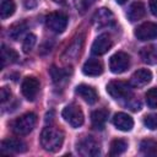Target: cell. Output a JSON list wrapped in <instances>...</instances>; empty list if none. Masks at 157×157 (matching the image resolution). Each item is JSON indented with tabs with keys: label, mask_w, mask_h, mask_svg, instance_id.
Instances as JSON below:
<instances>
[{
	"label": "cell",
	"mask_w": 157,
	"mask_h": 157,
	"mask_svg": "<svg viewBox=\"0 0 157 157\" xmlns=\"http://www.w3.org/2000/svg\"><path fill=\"white\" fill-rule=\"evenodd\" d=\"M146 13V9H145V5L141 2V1H135L130 5L128 12H126V16L128 18L134 22V21H139L141 20Z\"/></svg>",
	"instance_id": "obj_17"
},
{
	"label": "cell",
	"mask_w": 157,
	"mask_h": 157,
	"mask_svg": "<svg viewBox=\"0 0 157 157\" xmlns=\"http://www.w3.org/2000/svg\"><path fill=\"white\" fill-rule=\"evenodd\" d=\"M117 1V4H119V5H123V4H125L128 0H115Z\"/></svg>",
	"instance_id": "obj_32"
},
{
	"label": "cell",
	"mask_w": 157,
	"mask_h": 157,
	"mask_svg": "<svg viewBox=\"0 0 157 157\" xmlns=\"http://www.w3.org/2000/svg\"><path fill=\"white\" fill-rule=\"evenodd\" d=\"M45 25L54 33H63L67 26V16L63 12H52L47 16Z\"/></svg>",
	"instance_id": "obj_6"
},
{
	"label": "cell",
	"mask_w": 157,
	"mask_h": 157,
	"mask_svg": "<svg viewBox=\"0 0 157 157\" xmlns=\"http://www.w3.org/2000/svg\"><path fill=\"white\" fill-rule=\"evenodd\" d=\"M75 92H76V94H78L88 104H94L97 102V99H98V94H97L96 90L93 87L88 86V85H83V83L78 85L76 87Z\"/></svg>",
	"instance_id": "obj_14"
},
{
	"label": "cell",
	"mask_w": 157,
	"mask_h": 157,
	"mask_svg": "<svg viewBox=\"0 0 157 157\" xmlns=\"http://www.w3.org/2000/svg\"><path fill=\"white\" fill-rule=\"evenodd\" d=\"M128 148V142L123 139H115L112 141L110 144V150H109V155L110 156H118L121 155L126 151Z\"/></svg>",
	"instance_id": "obj_22"
},
{
	"label": "cell",
	"mask_w": 157,
	"mask_h": 157,
	"mask_svg": "<svg viewBox=\"0 0 157 157\" xmlns=\"http://www.w3.org/2000/svg\"><path fill=\"white\" fill-rule=\"evenodd\" d=\"M36 40H37V38H36L34 34H32V33L27 34L26 38H25V40H23V44H22L23 52H25V53H29V52L33 49V47H34V44H36Z\"/></svg>",
	"instance_id": "obj_27"
},
{
	"label": "cell",
	"mask_w": 157,
	"mask_h": 157,
	"mask_svg": "<svg viewBox=\"0 0 157 157\" xmlns=\"http://www.w3.org/2000/svg\"><path fill=\"white\" fill-rule=\"evenodd\" d=\"M140 152L145 156H157V140L145 139L140 142Z\"/></svg>",
	"instance_id": "obj_20"
},
{
	"label": "cell",
	"mask_w": 157,
	"mask_h": 157,
	"mask_svg": "<svg viewBox=\"0 0 157 157\" xmlns=\"http://www.w3.org/2000/svg\"><path fill=\"white\" fill-rule=\"evenodd\" d=\"M18 55L17 53L11 49V48H6L5 45H2V49H1V61H2V67L6 65V61H10V63H15L17 60Z\"/></svg>",
	"instance_id": "obj_24"
},
{
	"label": "cell",
	"mask_w": 157,
	"mask_h": 157,
	"mask_svg": "<svg viewBox=\"0 0 157 157\" xmlns=\"http://www.w3.org/2000/svg\"><path fill=\"white\" fill-rule=\"evenodd\" d=\"M113 124L120 131H130L134 126V120L129 114L120 112L113 117Z\"/></svg>",
	"instance_id": "obj_15"
},
{
	"label": "cell",
	"mask_w": 157,
	"mask_h": 157,
	"mask_svg": "<svg viewBox=\"0 0 157 157\" xmlns=\"http://www.w3.org/2000/svg\"><path fill=\"white\" fill-rule=\"evenodd\" d=\"M150 10L152 15L157 17V0H150Z\"/></svg>",
	"instance_id": "obj_30"
},
{
	"label": "cell",
	"mask_w": 157,
	"mask_h": 157,
	"mask_svg": "<svg viewBox=\"0 0 157 157\" xmlns=\"http://www.w3.org/2000/svg\"><path fill=\"white\" fill-rule=\"evenodd\" d=\"M135 37L139 40H151L157 38V23L155 22H144L134 32Z\"/></svg>",
	"instance_id": "obj_8"
},
{
	"label": "cell",
	"mask_w": 157,
	"mask_h": 157,
	"mask_svg": "<svg viewBox=\"0 0 157 157\" xmlns=\"http://www.w3.org/2000/svg\"><path fill=\"white\" fill-rule=\"evenodd\" d=\"M145 99H146V104L148 108L151 109L157 108V87L150 88L145 94Z\"/></svg>",
	"instance_id": "obj_25"
},
{
	"label": "cell",
	"mask_w": 157,
	"mask_h": 157,
	"mask_svg": "<svg viewBox=\"0 0 157 157\" xmlns=\"http://www.w3.org/2000/svg\"><path fill=\"white\" fill-rule=\"evenodd\" d=\"M82 72L86 76H99L103 72V64L101 60L91 58L83 64Z\"/></svg>",
	"instance_id": "obj_16"
},
{
	"label": "cell",
	"mask_w": 157,
	"mask_h": 157,
	"mask_svg": "<svg viewBox=\"0 0 157 157\" xmlns=\"http://www.w3.org/2000/svg\"><path fill=\"white\" fill-rule=\"evenodd\" d=\"M11 97V91L7 88V87H2L0 90V98H1V102L5 103L7 99H10Z\"/></svg>",
	"instance_id": "obj_29"
},
{
	"label": "cell",
	"mask_w": 157,
	"mask_h": 157,
	"mask_svg": "<svg viewBox=\"0 0 157 157\" xmlns=\"http://www.w3.org/2000/svg\"><path fill=\"white\" fill-rule=\"evenodd\" d=\"M55 4H60V5H64L66 2V0H53Z\"/></svg>",
	"instance_id": "obj_31"
},
{
	"label": "cell",
	"mask_w": 157,
	"mask_h": 157,
	"mask_svg": "<svg viewBox=\"0 0 157 157\" xmlns=\"http://www.w3.org/2000/svg\"><path fill=\"white\" fill-rule=\"evenodd\" d=\"M49 72H50V76H52L53 82H55V83L61 82V81L66 77V75H67L66 71H64L63 69H58V67H55V66H52L50 70H49Z\"/></svg>",
	"instance_id": "obj_26"
},
{
	"label": "cell",
	"mask_w": 157,
	"mask_h": 157,
	"mask_svg": "<svg viewBox=\"0 0 157 157\" xmlns=\"http://www.w3.org/2000/svg\"><path fill=\"white\" fill-rule=\"evenodd\" d=\"M77 152L81 156L86 157H94L98 156L101 152V147L97 140H94L92 136H83L77 141Z\"/></svg>",
	"instance_id": "obj_5"
},
{
	"label": "cell",
	"mask_w": 157,
	"mask_h": 157,
	"mask_svg": "<svg viewBox=\"0 0 157 157\" xmlns=\"http://www.w3.org/2000/svg\"><path fill=\"white\" fill-rule=\"evenodd\" d=\"M36 123H37V115L34 113H26L15 120L12 126L13 132L20 136L27 135L33 130Z\"/></svg>",
	"instance_id": "obj_2"
},
{
	"label": "cell",
	"mask_w": 157,
	"mask_h": 157,
	"mask_svg": "<svg viewBox=\"0 0 157 157\" xmlns=\"http://www.w3.org/2000/svg\"><path fill=\"white\" fill-rule=\"evenodd\" d=\"M130 58L124 52H118L113 54L109 59V69L113 74H123L129 69Z\"/></svg>",
	"instance_id": "obj_7"
},
{
	"label": "cell",
	"mask_w": 157,
	"mask_h": 157,
	"mask_svg": "<svg viewBox=\"0 0 157 157\" xmlns=\"http://www.w3.org/2000/svg\"><path fill=\"white\" fill-rule=\"evenodd\" d=\"M151 80H152V72L147 69H140L135 71L134 75L131 76L130 85L134 87H144L147 83H150Z\"/></svg>",
	"instance_id": "obj_13"
},
{
	"label": "cell",
	"mask_w": 157,
	"mask_h": 157,
	"mask_svg": "<svg viewBox=\"0 0 157 157\" xmlns=\"http://www.w3.org/2000/svg\"><path fill=\"white\" fill-rule=\"evenodd\" d=\"M144 125L150 129V130H155L157 129V114H148L144 118Z\"/></svg>",
	"instance_id": "obj_28"
},
{
	"label": "cell",
	"mask_w": 157,
	"mask_h": 157,
	"mask_svg": "<svg viewBox=\"0 0 157 157\" xmlns=\"http://www.w3.org/2000/svg\"><path fill=\"white\" fill-rule=\"evenodd\" d=\"M27 150L26 144L20 140V139H15V137H9L2 140L1 142V151L2 152H12V153H21L25 152Z\"/></svg>",
	"instance_id": "obj_12"
},
{
	"label": "cell",
	"mask_w": 157,
	"mask_h": 157,
	"mask_svg": "<svg viewBox=\"0 0 157 157\" xmlns=\"http://www.w3.org/2000/svg\"><path fill=\"white\" fill-rule=\"evenodd\" d=\"M39 91V81L33 77V76H28L22 81L21 85V92L22 94L28 99V101H33L37 96Z\"/></svg>",
	"instance_id": "obj_10"
},
{
	"label": "cell",
	"mask_w": 157,
	"mask_h": 157,
	"mask_svg": "<svg viewBox=\"0 0 157 157\" xmlns=\"http://www.w3.org/2000/svg\"><path fill=\"white\" fill-rule=\"evenodd\" d=\"M112 44L113 43H112L109 34H105V33L101 34L94 39V42L92 44V53L94 55H103L110 49Z\"/></svg>",
	"instance_id": "obj_11"
},
{
	"label": "cell",
	"mask_w": 157,
	"mask_h": 157,
	"mask_svg": "<svg viewBox=\"0 0 157 157\" xmlns=\"http://www.w3.org/2000/svg\"><path fill=\"white\" fill-rule=\"evenodd\" d=\"M27 29V22L26 21H20V22H16L13 23L10 29H9V37L13 40H17L22 34L23 32Z\"/></svg>",
	"instance_id": "obj_21"
},
{
	"label": "cell",
	"mask_w": 157,
	"mask_h": 157,
	"mask_svg": "<svg viewBox=\"0 0 157 157\" xmlns=\"http://www.w3.org/2000/svg\"><path fill=\"white\" fill-rule=\"evenodd\" d=\"M107 118H108V110H105V109L94 110L91 114V121H92L93 128L99 129V130L103 129L104 128V124L107 121Z\"/></svg>",
	"instance_id": "obj_19"
},
{
	"label": "cell",
	"mask_w": 157,
	"mask_h": 157,
	"mask_svg": "<svg viewBox=\"0 0 157 157\" xmlns=\"http://www.w3.org/2000/svg\"><path fill=\"white\" fill-rule=\"evenodd\" d=\"M107 92L114 99H129L132 94L131 85L125 81H110L107 85Z\"/></svg>",
	"instance_id": "obj_3"
},
{
	"label": "cell",
	"mask_w": 157,
	"mask_h": 157,
	"mask_svg": "<svg viewBox=\"0 0 157 157\" xmlns=\"http://www.w3.org/2000/svg\"><path fill=\"white\" fill-rule=\"evenodd\" d=\"M140 58L145 64L155 65L157 64V45H148L140 50Z\"/></svg>",
	"instance_id": "obj_18"
},
{
	"label": "cell",
	"mask_w": 157,
	"mask_h": 157,
	"mask_svg": "<svg viewBox=\"0 0 157 157\" xmlns=\"http://www.w3.org/2000/svg\"><path fill=\"white\" fill-rule=\"evenodd\" d=\"M64 142V132L56 126H47L40 134V145L48 152H56Z\"/></svg>",
	"instance_id": "obj_1"
},
{
	"label": "cell",
	"mask_w": 157,
	"mask_h": 157,
	"mask_svg": "<svg viewBox=\"0 0 157 157\" xmlns=\"http://www.w3.org/2000/svg\"><path fill=\"white\" fill-rule=\"evenodd\" d=\"M92 22H93L94 27H97V28L108 27L114 23V15L112 13V11L109 9L102 7L98 11H96V13L93 15Z\"/></svg>",
	"instance_id": "obj_9"
},
{
	"label": "cell",
	"mask_w": 157,
	"mask_h": 157,
	"mask_svg": "<svg viewBox=\"0 0 157 157\" xmlns=\"http://www.w3.org/2000/svg\"><path fill=\"white\" fill-rule=\"evenodd\" d=\"M61 115L64 118V120L72 128H78L83 124L85 117L82 113V109L77 105V104H69L66 105L63 112Z\"/></svg>",
	"instance_id": "obj_4"
},
{
	"label": "cell",
	"mask_w": 157,
	"mask_h": 157,
	"mask_svg": "<svg viewBox=\"0 0 157 157\" xmlns=\"http://www.w3.org/2000/svg\"><path fill=\"white\" fill-rule=\"evenodd\" d=\"M15 10H16V5L12 0H4L0 5V17L2 20H5V18L12 16Z\"/></svg>",
	"instance_id": "obj_23"
}]
</instances>
